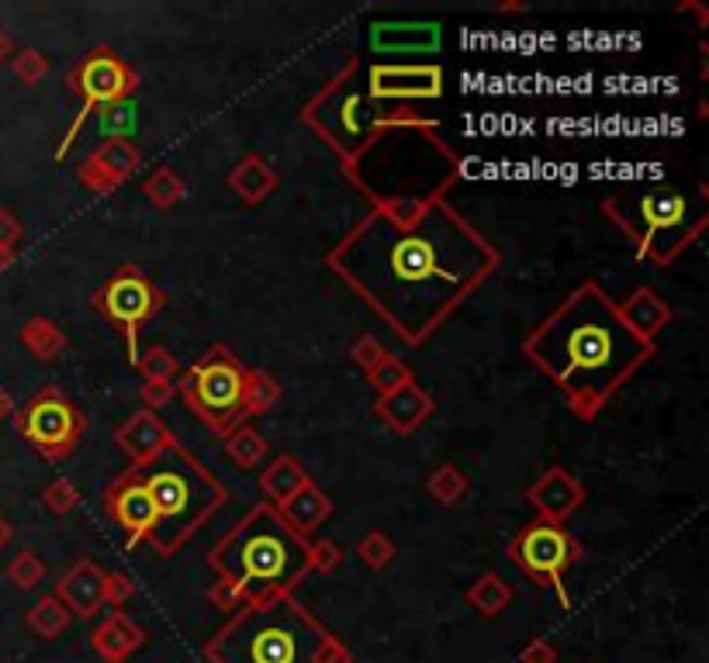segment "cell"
I'll return each instance as SVG.
<instances>
[{
	"instance_id": "obj_1",
	"label": "cell",
	"mask_w": 709,
	"mask_h": 663,
	"mask_svg": "<svg viewBox=\"0 0 709 663\" xmlns=\"http://www.w3.org/2000/svg\"><path fill=\"white\" fill-rule=\"evenodd\" d=\"M460 225L464 218L440 201H433L419 225H395L375 212L346 239L364 250H378V259L332 253L329 267L340 270L350 288H357L370 308L388 318L398 339L419 346L484 280L478 273L451 270L443 263V250H436Z\"/></svg>"
},
{
	"instance_id": "obj_2",
	"label": "cell",
	"mask_w": 709,
	"mask_h": 663,
	"mask_svg": "<svg viewBox=\"0 0 709 663\" xmlns=\"http://www.w3.org/2000/svg\"><path fill=\"white\" fill-rule=\"evenodd\" d=\"M527 356L565 391L568 408L592 422L658 346L637 339L620 318L616 301L595 280H585L527 339Z\"/></svg>"
},
{
	"instance_id": "obj_3",
	"label": "cell",
	"mask_w": 709,
	"mask_h": 663,
	"mask_svg": "<svg viewBox=\"0 0 709 663\" xmlns=\"http://www.w3.org/2000/svg\"><path fill=\"white\" fill-rule=\"evenodd\" d=\"M308 543L274 505L259 501L218 539L208 563L218 577L239 584L246 601H267L291 595L308 577Z\"/></svg>"
},
{
	"instance_id": "obj_4",
	"label": "cell",
	"mask_w": 709,
	"mask_h": 663,
	"mask_svg": "<svg viewBox=\"0 0 709 663\" xmlns=\"http://www.w3.org/2000/svg\"><path fill=\"white\" fill-rule=\"evenodd\" d=\"M332 642L302 604L281 595L242 604L204 653L215 663H322Z\"/></svg>"
},
{
	"instance_id": "obj_5",
	"label": "cell",
	"mask_w": 709,
	"mask_h": 663,
	"mask_svg": "<svg viewBox=\"0 0 709 663\" xmlns=\"http://www.w3.org/2000/svg\"><path fill=\"white\" fill-rule=\"evenodd\" d=\"M132 470L156 508V528L149 543L156 546L160 557H174L204 522L218 515V508L229 498L215 473L180 443L166 446L156 460Z\"/></svg>"
},
{
	"instance_id": "obj_6",
	"label": "cell",
	"mask_w": 709,
	"mask_h": 663,
	"mask_svg": "<svg viewBox=\"0 0 709 663\" xmlns=\"http://www.w3.org/2000/svg\"><path fill=\"white\" fill-rule=\"evenodd\" d=\"M606 215L616 221V229L637 245V256L664 267L675 259L688 242L699 239L706 229V215L688 212V201L679 191H641L609 197Z\"/></svg>"
},
{
	"instance_id": "obj_7",
	"label": "cell",
	"mask_w": 709,
	"mask_h": 663,
	"mask_svg": "<svg viewBox=\"0 0 709 663\" xmlns=\"http://www.w3.org/2000/svg\"><path fill=\"white\" fill-rule=\"evenodd\" d=\"M183 405L198 415L201 425H208L226 439L229 432L246 425V367L239 364V356L218 343L208 353H201L194 367L183 370L174 381Z\"/></svg>"
},
{
	"instance_id": "obj_8",
	"label": "cell",
	"mask_w": 709,
	"mask_h": 663,
	"mask_svg": "<svg viewBox=\"0 0 709 663\" xmlns=\"http://www.w3.org/2000/svg\"><path fill=\"white\" fill-rule=\"evenodd\" d=\"M305 122L315 131H322L326 142L346 163H357L388 128H405V125H426L429 128V122L413 115L408 107L367 115L364 104H360V93H357V87H353V66H350V77L335 80L326 93H319V98L305 107Z\"/></svg>"
},
{
	"instance_id": "obj_9",
	"label": "cell",
	"mask_w": 709,
	"mask_h": 663,
	"mask_svg": "<svg viewBox=\"0 0 709 663\" xmlns=\"http://www.w3.org/2000/svg\"><path fill=\"white\" fill-rule=\"evenodd\" d=\"M66 90L80 93V115L73 118L60 149H55V156H52L55 163H63L69 156V149H73V142H77L84 122L94 115L98 107H111L118 101H128V93L136 90V73L128 69L111 49H94L66 73Z\"/></svg>"
},
{
	"instance_id": "obj_10",
	"label": "cell",
	"mask_w": 709,
	"mask_h": 663,
	"mask_svg": "<svg viewBox=\"0 0 709 663\" xmlns=\"http://www.w3.org/2000/svg\"><path fill=\"white\" fill-rule=\"evenodd\" d=\"M11 425L17 435H25L39 457L66 460L69 452L77 449V443L84 439L87 419L60 387L46 384L22 411L14 415Z\"/></svg>"
},
{
	"instance_id": "obj_11",
	"label": "cell",
	"mask_w": 709,
	"mask_h": 663,
	"mask_svg": "<svg viewBox=\"0 0 709 663\" xmlns=\"http://www.w3.org/2000/svg\"><path fill=\"white\" fill-rule=\"evenodd\" d=\"M582 557V546H578L565 525H550V522H533L509 543V560L519 563L536 584L554 587L557 601L571 609V595L565 587V566Z\"/></svg>"
},
{
	"instance_id": "obj_12",
	"label": "cell",
	"mask_w": 709,
	"mask_h": 663,
	"mask_svg": "<svg viewBox=\"0 0 709 663\" xmlns=\"http://www.w3.org/2000/svg\"><path fill=\"white\" fill-rule=\"evenodd\" d=\"M160 305H163V294L153 288V280H149L139 267H122L115 277H107V283L94 294V308L125 332L128 364L139 359V332L145 321L160 311Z\"/></svg>"
},
{
	"instance_id": "obj_13",
	"label": "cell",
	"mask_w": 709,
	"mask_h": 663,
	"mask_svg": "<svg viewBox=\"0 0 709 663\" xmlns=\"http://www.w3.org/2000/svg\"><path fill=\"white\" fill-rule=\"evenodd\" d=\"M104 508H107V515L125 528V546L128 549H136L142 539L153 536L156 508H153V501H149L145 487L139 481V473L132 467H128L122 477H115V481L107 484Z\"/></svg>"
},
{
	"instance_id": "obj_14",
	"label": "cell",
	"mask_w": 709,
	"mask_h": 663,
	"mask_svg": "<svg viewBox=\"0 0 709 663\" xmlns=\"http://www.w3.org/2000/svg\"><path fill=\"white\" fill-rule=\"evenodd\" d=\"M139 166H142V153L132 139H104L94 145V153L77 166V180L90 194L104 197V194H115Z\"/></svg>"
},
{
	"instance_id": "obj_15",
	"label": "cell",
	"mask_w": 709,
	"mask_h": 663,
	"mask_svg": "<svg viewBox=\"0 0 709 663\" xmlns=\"http://www.w3.org/2000/svg\"><path fill=\"white\" fill-rule=\"evenodd\" d=\"M443 93L440 66H370V98L375 101H429Z\"/></svg>"
},
{
	"instance_id": "obj_16",
	"label": "cell",
	"mask_w": 709,
	"mask_h": 663,
	"mask_svg": "<svg viewBox=\"0 0 709 663\" xmlns=\"http://www.w3.org/2000/svg\"><path fill=\"white\" fill-rule=\"evenodd\" d=\"M527 501L540 515V522L565 525L585 505V487L565 467H550L544 477L527 487Z\"/></svg>"
},
{
	"instance_id": "obj_17",
	"label": "cell",
	"mask_w": 709,
	"mask_h": 663,
	"mask_svg": "<svg viewBox=\"0 0 709 663\" xmlns=\"http://www.w3.org/2000/svg\"><path fill=\"white\" fill-rule=\"evenodd\" d=\"M115 443L118 449L128 457L132 467H142L149 460H156L166 446H174V432L166 429V422L160 419L156 411H136L132 419H128L118 432H115Z\"/></svg>"
},
{
	"instance_id": "obj_18",
	"label": "cell",
	"mask_w": 709,
	"mask_h": 663,
	"mask_svg": "<svg viewBox=\"0 0 709 663\" xmlns=\"http://www.w3.org/2000/svg\"><path fill=\"white\" fill-rule=\"evenodd\" d=\"M55 598L63 601L69 615H98L104 604V571L94 560H77L55 584Z\"/></svg>"
},
{
	"instance_id": "obj_19",
	"label": "cell",
	"mask_w": 709,
	"mask_h": 663,
	"mask_svg": "<svg viewBox=\"0 0 709 663\" xmlns=\"http://www.w3.org/2000/svg\"><path fill=\"white\" fill-rule=\"evenodd\" d=\"M433 411H436V401L416 381H408L405 387L391 391V394H384L375 401V415L388 429H395L398 435L416 432Z\"/></svg>"
},
{
	"instance_id": "obj_20",
	"label": "cell",
	"mask_w": 709,
	"mask_h": 663,
	"mask_svg": "<svg viewBox=\"0 0 709 663\" xmlns=\"http://www.w3.org/2000/svg\"><path fill=\"white\" fill-rule=\"evenodd\" d=\"M616 308H620V318L626 321V329L637 339H644V343H655L658 332H664L668 321H671V305L650 288H637Z\"/></svg>"
},
{
	"instance_id": "obj_21",
	"label": "cell",
	"mask_w": 709,
	"mask_h": 663,
	"mask_svg": "<svg viewBox=\"0 0 709 663\" xmlns=\"http://www.w3.org/2000/svg\"><path fill=\"white\" fill-rule=\"evenodd\" d=\"M370 46L378 52H433L440 46L436 22H381L370 28Z\"/></svg>"
},
{
	"instance_id": "obj_22",
	"label": "cell",
	"mask_w": 709,
	"mask_h": 663,
	"mask_svg": "<svg viewBox=\"0 0 709 663\" xmlns=\"http://www.w3.org/2000/svg\"><path fill=\"white\" fill-rule=\"evenodd\" d=\"M142 642H145L142 625H136L128 615L115 612V615H107L98 625V633H94V639H90V647H94V653H101V660L122 663L125 656H132L142 647Z\"/></svg>"
},
{
	"instance_id": "obj_23",
	"label": "cell",
	"mask_w": 709,
	"mask_h": 663,
	"mask_svg": "<svg viewBox=\"0 0 709 663\" xmlns=\"http://www.w3.org/2000/svg\"><path fill=\"white\" fill-rule=\"evenodd\" d=\"M277 174H274V166L264 160V156H242L236 166H232V174H229V191L242 201V204H264L274 191H277Z\"/></svg>"
},
{
	"instance_id": "obj_24",
	"label": "cell",
	"mask_w": 709,
	"mask_h": 663,
	"mask_svg": "<svg viewBox=\"0 0 709 663\" xmlns=\"http://www.w3.org/2000/svg\"><path fill=\"white\" fill-rule=\"evenodd\" d=\"M308 484H315L312 481V473L297 463L294 457H277L264 473H259V490H264V501L267 505H274V508H281V505H288L294 495H302V490L308 487Z\"/></svg>"
},
{
	"instance_id": "obj_25",
	"label": "cell",
	"mask_w": 709,
	"mask_h": 663,
	"mask_svg": "<svg viewBox=\"0 0 709 663\" xmlns=\"http://www.w3.org/2000/svg\"><path fill=\"white\" fill-rule=\"evenodd\" d=\"M277 511H281V519L294 528L297 536L308 539V536L315 533V528H322V522L332 515L335 505H332V498L326 495L322 487L308 484V487L302 490V495H294L288 505H281Z\"/></svg>"
},
{
	"instance_id": "obj_26",
	"label": "cell",
	"mask_w": 709,
	"mask_h": 663,
	"mask_svg": "<svg viewBox=\"0 0 709 663\" xmlns=\"http://www.w3.org/2000/svg\"><path fill=\"white\" fill-rule=\"evenodd\" d=\"M22 346L39 359V364H52L66 353V332L55 326L46 315H31L22 326Z\"/></svg>"
},
{
	"instance_id": "obj_27",
	"label": "cell",
	"mask_w": 709,
	"mask_h": 663,
	"mask_svg": "<svg viewBox=\"0 0 709 663\" xmlns=\"http://www.w3.org/2000/svg\"><path fill=\"white\" fill-rule=\"evenodd\" d=\"M512 601V587L502 581L498 574H481L471 587H468V604L478 615H502Z\"/></svg>"
},
{
	"instance_id": "obj_28",
	"label": "cell",
	"mask_w": 709,
	"mask_h": 663,
	"mask_svg": "<svg viewBox=\"0 0 709 663\" xmlns=\"http://www.w3.org/2000/svg\"><path fill=\"white\" fill-rule=\"evenodd\" d=\"M426 490H429V498H433L436 505L454 508V505H460L464 498H468L471 481H468V473H464L457 463H443V467L433 470V477L426 481Z\"/></svg>"
},
{
	"instance_id": "obj_29",
	"label": "cell",
	"mask_w": 709,
	"mask_h": 663,
	"mask_svg": "<svg viewBox=\"0 0 709 663\" xmlns=\"http://www.w3.org/2000/svg\"><path fill=\"white\" fill-rule=\"evenodd\" d=\"M267 446H270V443H267L256 429H250V425H239L236 432L226 435V457H229L236 467H242V470H253V467L264 463Z\"/></svg>"
},
{
	"instance_id": "obj_30",
	"label": "cell",
	"mask_w": 709,
	"mask_h": 663,
	"mask_svg": "<svg viewBox=\"0 0 709 663\" xmlns=\"http://www.w3.org/2000/svg\"><path fill=\"white\" fill-rule=\"evenodd\" d=\"M145 197H149V204L156 207V212H170V207H177L180 201H183V180L174 174L170 166H156L153 174L145 177Z\"/></svg>"
},
{
	"instance_id": "obj_31",
	"label": "cell",
	"mask_w": 709,
	"mask_h": 663,
	"mask_svg": "<svg viewBox=\"0 0 709 663\" xmlns=\"http://www.w3.org/2000/svg\"><path fill=\"white\" fill-rule=\"evenodd\" d=\"M69 625V612L63 609V601L55 598V595H46L31 604V612H28V629L35 636H42V639H55L63 629Z\"/></svg>"
},
{
	"instance_id": "obj_32",
	"label": "cell",
	"mask_w": 709,
	"mask_h": 663,
	"mask_svg": "<svg viewBox=\"0 0 709 663\" xmlns=\"http://www.w3.org/2000/svg\"><path fill=\"white\" fill-rule=\"evenodd\" d=\"M277 401H281V384L274 381L267 370L246 367V415H267Z\"/></svg>"
},
{
	"instance_id": "obj_33",
	"label": "cell",
	"mask_w": 709,
	"mask_h": 663,
	"mask_svg": "<svg viewBox=\"0 0 709 663\" xmlns=\"http://www.w3.org/2000/svg\"><path fill=\"white\" fill-rule=\"evenodd\" d=\"M136 367L142 370L145 384H174L177 373H180V364L177 356L166 349V346H149V349H139V359Z\"/></svg>"
},
{
	"instance_id": "obj_34",
	"label": "cell",
	"mask_w": 709,
	"mask_h": 663,
	"mask_svg": "<svg viewBox=\"0 0 709 663\" xmlns=\"http://www.w3.org/2000/svg\"><path fill=\"white\" fill-rule=\"evenodd\" d=\"M408 381H413V370H408L405 359L391 356V353L381 359V364H378L375 370H367V384L378 391V397H384V394H391V391L405 387Z\"/></svg>"
},
{
	"instance_id": "obj_35",
	"label": "cell",
	"mask_w": 709,
	"mask_h": 663,
	"mask_svg": "<svg viewBox=\"0 0 709 663\" xmlns=\"http://www.w3.org/2000/svg\"><path fill=\"white\" fill-rule=\"evenodd\" d=\"M11 73H14V80L17 84H25V87H39L46 77H49V55L39 52V49H22L11 60Z\"/></svg>"
},
{
	"instance_id": "obj_36",
	"label": "cell",
	"mask_w": 709,
	"mask_h": 663,
	"mask_svg": "<svg viewBox=\"0 0 709 663\" xmlns=\"http://www.w3.org/2000/svg\"><path fill=\"white\" fill-rule=\"evenodd\" d=\"M8 577L14 587H22V591H31V587H39L46 581V563L31 553V549H22L11 563H8Z\"/></svg>"
},
{
	"instance_id": "obj_37",
	"label": "cell",
	"mask_w": 709,
	"mask_h": 663,
	"mask_svg": "<svg viewBox=\"0 0 709 663\" xmlns=\"http://www.w3.org/2000/svg\"><path fill=\"white\" fill-rule=\"evenodd\" d=\"M132 131H136L132 101H118V104L104 107V115H101V136L104 139H128Z\"/></svg>"
},
{
	"instance_id": "obj_38",
	"label": "cell",
	"mask_w": 709,
	"mask_h": 663,
	"mask_svg": "<svg viewBox=\"0 0 709 663\" xmlns=\"http://www.w3.org/2000/svg\"><path fill=\"white\" fill-rule=\"evenodd\" d=\"M357 557L370 566V571H384V566L395 560V543H391L381 528H375V533H367L357 543Z\"/></svg>"
},
{
	"instance_id": "obj_39",
	"label": "cell",
	"mask_w": 709,
	"mask_h": 663,
	"mask_svg": "<svg viewBox=\"0 0 709 663\" xmlns=\"http://www.w3.org/2000/svg\"><path fill=\"white\" fill-rule=\"evenodd\" d=\"M42 505L52 511V515H69V511L80 505V490H77V484H73V481L55 477V481L42 490Z\"/></svg>"
},
{
	"instance_id": "obj_40",
	"label": "cell",
	"mask_w": 709,
	"mask_h": 663,
	"mask_svg": "<svg viewBox=\"0 0 709 663\" xmlns=\"http://www.w3.org/2000/svg\"><path fill=\"white\" fill-rule=\"evenodd\" d=\"M343 563V549L332 539H315L308 543V574H332Z\"/></svg>"
},
{
	"instance_id": "obj_41",
	"label": "cell",
	"mask_w": 709,
	"mask_h": 663,
	"mask_svg": "<svg viewBox=\"0 0 709 663\" xmlns=\"http://www.w3.org/2000/svg\"><path fill=\"white\" fill-rule=\"evenodd\" d=\"M384 356H388V349H384V343H381L378 335H360L357 343L350 346V359H353V364H357L364 373H367V370H375Z\"/></svg>"
},
{
	"instance_id": "obj_42",
	"label": "cell",
	"mask_w": 709,
	"mask_h": 663,
	"mask_svg": "<svg viewBox=\"0 0 709 663\" xmlns=\"http://www.w3.org/2000/svg\"><path fill=\"white\" fill-rule=\"evenodd\" d=\"M208 601L215 604V609H221V612H236V609H242V604H246V595L239 591V584H232V581H226V577H218V581L212 584V591H208Z\"/></svg>"
},
{
	"instance_id": "obj_43",
	"label": "cell",
	"mask_w": 709,
	"mask_h": 663,
	"mask_svg": "<svg viewBox=\"0 0 709 663\" xmlns=\"http://www.w3.org/2000/svg\"><path fill=\"white\" fill-rule=\"evenodd\" d=\"M132 595H136L132 577H125L122 571L104 574V604H125Z\"/></svg>"
},
{
	"instance_id": "obj_44",
	"label": "cell",
	"mask_w": 709,
	"mask_h": 663,
	"mask_svg": "<svg viewBox=\"0 0 709 663\" xmlns=\"http://www.w3.org/2000/svg\"><path fill=\"white\" fill-rule=\"evenodd\" d=\"M139 397H142V408L145 411H160L163 405H170L174 397H177V387L174 384H142Z\"/></svg>"
},
{
	"instance_id": "obj_45",
	"label": "cell",
	"mask_w": 709,
	"mask_h": 663,
	"mask_svg": "<svg viewBox=\"0 0 709 663\" xmlns=\"http://www.w3.org/2000/svg\"><path fill=\"white\" fill-rule=\"evenodd\" d=\"M22 242V221H17L8 207H0V250H11Z\"/></svg>"
},
{
	"instance_id": "obj_46",
	"label": "cell",
	"mask_w": 709,
	"mask_h": 663,
	"mask_svg": "<svg viewBox=\"0 0 709 663\" xmlns=\"http://www.w3.org/2000/svg\"><path fill=\"white\" fill-rule=\"evenodd\" d=\"M519 663H557V650L544 639H533L530 647L519 653Z\"/></svg>"
},
{
	"instance_id": "obj_47",
	"label": "cell",
	"mask_w": 709,
	"mask_h": 663,
	"mask_svg": "<svg viewBox=\"0 0 709 663\" xmlns=\"http://www.w3.org/2000/svg\"><path fill=\"white\" fill-rule=\"evenodd\" d=\"M14 60V42H11V35L0 28V63H8Z\"/></svg>"
},
{
	"instance_id": "obj_48",
	"label": "cell",
	"mask_w": 709,
	"mask_h": 663,
	"mask_svg": "<svg viewBox=\"0 0 709 663\" xmlns=\"http://www.w3.org/2000/svg\"><path fill=\"white\" fill-rule=\"evenodd\" d=\"M11 539H14V525H11V522H8L4 515H0V549H4V546H8Z\"/></svg>"
},
{
	"instance_id": "obj_49",
	"label": "cell",
	"mask_w": 709,
	"mask_h": 663,
	"mask_svg": "<svg viewBox=\"0 0 709 663\" xmlns=\"http://www.w3.org/2000/svg\"><path fill=\"white\" fill-rule=\"evenodd\" d=\"M14 263V253L11 250H0V277H4V270Z\"/></svg>"
},
{
	"instance_id": "obj_50",
	"label": "cell",
	"mask_w": 709,
	"mask_h": 663,
	"mask_svg": "<svg viewBox=\"0 0 709 663\" xmlns=\"http://www.w3.org/2000/svg\"><path fill=\"white\" fill-rule=\"evenodd\" d=\"M8 415V397H4V391H0V419Z\"/></svg>"
}]
</instances>
